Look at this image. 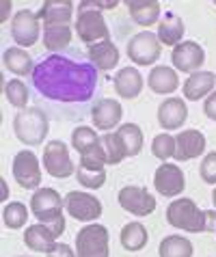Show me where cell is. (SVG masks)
Instances as JSON below:
<instances>
[{
	"label": "cell",
	"mask_w": 216,
	"mask_h": 257,
	"mask_svg": "<svg viewBox=\"0 0 216 257\" xmlns=\"http://www.w3.org/2000/svg\"><path fill=\"white\" fill-rule=\"evenodd\" d=\"M119 240H121V246H124L126 251L136 253L147 244L149 233L141 223H128V225H124V229H121Z\"/></svg>",
	"instance_id": "cell-29"
},
{
	"label": "cell",
	"mask_w": 216,
	"mask_h": 257,
	"mask_svg": "<svg viewBox=\"0 0 216 257\" xmlns=\"http://www.w3.org/2000/svg\"><path fill=\"white\" fill-rule=\"evenodd\" d=\"M5 97L13 108L24 110L26 102L31 99V93H28L26 82H22L20 78H11V80H7V84H5Z\"/></svg>",
	"instance_id": "cell-32"
},
{
	"label": "cell",
	"mask_w": 216,
	"mask_h": 257,
	"mask_svg": "<svg viewBox=\"0 0 216 257\" xmlns=\"http://www.w3.org/2000/svg\"><path fill=\"white\" fill-rule=\"evenodd\" d=\"M113 84H115V91H117L119 97L124 99H134L141 95L143 91V76L136 67H121L117 74L113 78Z\"/></svg>",
	"instance_id": "cell-21"
},
{
	"label": "cell",
	"mask_w": 216,
	"mask_h": 257,
	"mask_svg": "<svg viewBox=\"0 0 216 257\" xmlns=\"http://www.w3.org/2000/svg\"><path fill=\"white\" fill-rule=\"evenodd\" d=\"M184 33H186L184 20L179 18L175 11H167L164 18H160V22H158V33L156 35H158V41H160V44L175 48L177 44H182Z\"/></svg>",
	"instance_id": "cell-22"
},
{
	"label": "cell",
	"mask_w": 216,
	"mask_h": 257,
	"mask_svg": "<svg viewBox=\"0 0 216 257\" xmlns=\"http://www.w3.org/2000/svg\"><path fill=\"white\" fill-rule=\"evenodd\" d=\"M121 117H124V108L117 99H111V97H102L93 104V110H91V119H93V125L102 132H111L115 125H119Z\"/></svg>",
	"instance_id": "cell-16"
},
{
	"label": "cell",
	"mask_w": 216,
	"mask_h": 257,
	"mask_svg": "<svg viewBox=\"0 0 216 257\" xmlns=\"http://www.w3.org/2000/svg\"><path fill=\"white\" fill-rule=\"evenodd\" d=\"M119 3L117 0H93V7H95L97 11H104V9H115Z\"/></svg>",
	"instance_id": "cell-40"
},
{
	"label": "cell",
	"mask_w": 216,
	"mask_h": 257,
	"mask_svg": "<svg viewBox=\"0 0 216 257\" xmlns=\"http://www.w3.org/2000/svg\"><path fill=\"white\" fill-rule=\"evenodd\" d=\"M128 13L139 26L149 28L160 22V3L158 0H128Z\"/></svg>",
	"instance_id": "cell-25"
},
{
	"label": "cell",
	"mask_w": 216,
	"mask_h": 257,
	"mask_svg": "<svg viewBox=\"0 0 216 257\" xmlns=\"http://www.w3.org/2000/svg\"><path fill=\"white\" fill-rule=\"evenodd\" d=\"M214 84H216V74L214 71H194L186 78L184 87H182V93L188 102H199V99L207 97L214 91Z\"/></svg>",
	"instance_id": "cell-20"
},
{
	"label": "cell",
	"mask_w": 216,
	"mask_h": 257,
	"mask_svg": "<svg viewBox=\"0 0 216 257\" xmlns=\"http://www.w3.org/2000/svg\"><path fill=\"white\" fill-rule=\"evenodd\" d=\"M63 203H65V212L71 218L80 220V223H91V220H97L102 216V201L91 192L71 190L65 195Z\"/></svg>",
	"instance_id": "cell-9"
},
{
	"label": "cell",
	"mask_w": 216,
	"mask_h": 257,
	"mask_svg": "<svg viewBox=\"0 0 216 257\" xmlns=\"http://www.w3.org/2000/svg\"><path fill=\"white\" fill-rule=\"evenodd\" d=\"M3 63L5 67L16 76H26V74H33L35 69V63H33V56L26 52L24 48H7L3 52Z\"/></svg>",
	"instance_id": "cell-27"
},
{
	"label": "cell",
	"mask_w": 216,
	"mask_h": 257,
	"mask_svg": "<svg viewBox=\"0 0 216 257\" xmlns=\"http://www.w3.org/2000/svg\"><path fill=\"white\" fill-rule=\"evenodd\" d=\"M106 152L99 139L97 145H93L91 149H86L84 154H80V162L76 167V180L89 190H97L104 186L106 182Z\"/></svg>",
	"instance_id": "cell-5"
},
{
	"label": "cell",
	"mask_w": 216,
	"mask_h": 257,
	"mask_svg": "<svg viewBox=\"0 0 216 257\" xmlns=\"http://www.w3.org/2000/svg\"><path fill=\"white\" fill-rule=\"evenodd\" d=\"M167 223L175 229L201 233L207 229V214L205 210H199V205L192 199L179 197L167 208Z\"/></svg>",
	"instance_id": "cell-4"
},
{
	"label": "cell",
	"mask_w": 216,
	"mask_h": 257,
	"mask_svg": "<svg viewBox=\"0 0 216 257\" xmlns=\"http://www.w3.org/2000/svg\"><path fill=\"white\" fill-rule=\"evenodd\" d=\"M117 201L134 216H149L156 210V197L143 186H124L117 195Z\"/></svg>",
	"instance_id": "cell-14"
},
{
	"label": "cell",
	"mask_w": 216,
	"mask_h": 257,
	"mask_svg": "<svg viewBox=\"0 0 216 257\" xmlns=\"http://www.w3.org/2000/svg\"><path fill=\"white\" fill-rule=\"evenodd\" d=\"M188 119V106L182 97H167L158 106V123L164 130H177Z\"/></svg>",
	"instance_id": "cell-18"
},
{
	"label": "cell",
	"mask_w": 216,
	"mask_h": 257,
	"mask_svg": "<svg viewBox=\"0 0 216 257\" xmlns=\"http://www.w3.org/2000/svg\"><path fill=\"white\" fill-rule=\"evenodd\" d=\"M13 132H16L20 143H26V145H31V147L43 145V141H46L48 132H50L48 115L39 106L18 110V115L13 117Z\"/></svg>",
	"instance_id": "cell-2"
},
{
	"label": "cell",
	"mask_w": 216,
	"mask_h": 257,
	"mask_svg": "<svg viewBox=\"0 0 216 257\" xmlns=\"http://www.w3.org/2000/svg\"><path fill=\"white\" fill-rule=\"evenodd\" d=\"M192 242L179 233H173L162 238L160 246H158V255L160 257H192Z\"/></svg>",
	"instance_id": "cell-30"
},
{
	"label": "cell",
	"mask_w": 216,
	"mask_h": 257,
	"mask_svg": "<svg viewBox=\"0 0 216 257\" xmlns=\"http://www.w3.org/2000/svg\"><path fill=\"white\" fill-rule=\"evenodd\" d=\"M203 112H205L207 119L216 121V91H212V93L205 97V102H203Z\"/></svg>",
	"instance_id": "cell-38"
},
{
	"label": "cell",
	"mask_w": 216,
	"mask_h": 257,
	"mask_svg": "<svg viewBox=\"0 0 216 257\" xmlns=\"http://www.w3.org/2000/svg\"><path fill=\"white\" fill-rule=\"evenodd\" d=\"M147 87L158 95H169V93H173V91H177L179 78H177V74H175V69L173 67L158 65V67H154L149 71Z\"/></svg>",
	"instance_id": "cell-26"
},
{
	"label": "cell",
	"mask_w": 216,
	"mask_h": 257,
	"mask_svg": "<svg viewBox=\"0 0 216 257\" xmlns=\"http://www.w3.org/2000/svg\"><path fill=\"white\" fill-rule=\"evenodd\" d=\"M214 5H216V3H214Z\"/></svg>",
	"instance_id": "cell-44"
},
{
	"label": "cell",
	"mask_w": 216,
	"mask_h": 257,
	"mask_svg": "<svg viewBox=\"0 0 216 257\" xmlns=\"http://www.w3.org/2000/svg\"><path fill=\"white\" fill-rule=\"evenodd\" d=\"M86 56H89L91 65L97 71H111L113 67H117L119 63V48L108 41H99V44H93L86 50Z\"/></svg>",
	"instance_id": "cell-24"
},
{
	"label": "cell",
	"mask_w": 216,
	"mask_h": 257,
	"mask_svg": "<svg viewBox=\"0 0 216 257\" xmlns=\"http://www.w3.org/2000/svg\"><path fill=\"white\" fill-rule=\"evenodd\" d=\"M102 145H104V152H106V160H108V164H119L121 160H126V158H128L126 145L121 143V139H119V134H117V132H104Z\"/></svg>",
	"instance_id": "cell-33"
},
{
	"label": "cell",
	"mask_w": 216,
	"mask_h": 257,
	"mask_svg": "<svg viewBox=\"0 0 216 257\" xmlns=\"http://www.w3.org/2000/svg\"><path fill=\"white\" fill-rule=\"evenodd\" d=\"M22 257H26V255H22Z\"/></svg>",
	"instance_id": "cell-43"
},
{
	"label": "cell",
	"mask_w": 216,
	"mask_h": 257,
	"mask_svg": "<svg viewBox=\"0 0 216 257\" xmlns=\"http://www.w3.org/2000/svg\"><path fill=\"white\" fill-rule=\"evenodd\" d=\"M0 199H3V201H7V184L3 182V195H0Z\"/></svg>",
	"instance_id": "cell-41"
},
{
	"label": "cell",
	"mask_w": 216,
	"mask_h": 257,
	"mask_svg": "<svg viewBox=\"0 0 216 257\" xmlns=\"http://www.w3.org/2000/svg\"><path fill=\"white\" fill-rule=\"evenodd\" d=\"M43 169L48 175L56 177V180H67L76 173L74 160L69 156V149L63 141H50L43 147Z\"/></svg>",
	"instance_id": "cell-8"
},
{
	"label": "cell",
	"mask_w": 216,
	"mask_h": 257,
	"mask_svg": "<svg viewBox=\"0 0 216 257\" xmlns=\"http://www.w3.org/2000/svg\"><path fill=\"white\" fill-rule=\"evenodd\" d=\"M11 173L16 182L26 190H39L41 186V164L39 158L28 149H22L16 154L11 164Z\"/></svg>",
	"instance_id": "cell-10"
},
{
	"label": "cell",
	"mask_w": 216,
	"mask_h": 257,
	"mask_svg": "<svg viewBox=\"0 0 216 257\" xmlns=\"http://www.w3.org/2000/svg\"><path fill=\"white\" fill-rule=\"evenodd\" d=\"M48 257H76V251L67 244H63V242H59V244L54 246L52 253H48Z\"/></svg>",
	"instance_id": "cell-39"
},
{
	"label": "cell",
	"mask_w": 216,
	"mask_h": 257,
	"mask_svg": "<svg viewBox=\"0 0 216 257\" xmlns=\"http://www.w3.org/2000/svg\"><path fill=\"white\" fill-rule=\"evenodd\" d=\"M31 84L56 117H82L97 95V69L78 50L48 54L35 63Z\"/></svg>",
	"instance_id": "cell-1"
},
{
	"label": "cell",
	"mask_w": 216,
	"mask_h": 257,
	"mask_svg": "<svg viewBox=\"0 0 216 257\" xmlns=\"http://www.w3.org/2000/svg\"><path fill=\"white\" fill-rule=\"evenodd\" d=\"M3 220L9 229H22L28 220V208L20 201H11L3 208Z\"/></svg>",
	"instance_id": "cell-34"
},
{
	"label": "cell",
	"mask_w": 216,
	"mask_h": 257,
	"mask_svg": "<svg viewBox=\"0 0 216 257\" xmlns=\"http://www.w3.org/2000/svg\"><path fill=\"white\" fill-rule=\"evenodd\" d=\"M119 134L121 143L126 145V152L128 156H139L141 149H143V130L136 123H124L119 125L117 130H115Z\"/></svg>",
	"instance_id": "cell-31"
},
{
	"label": "cell",
	"mask_w": 216,
	"mask_h": 257,
	"mask_svg": "<svg viewBox=\"0 0 216 257\" xmlns=\"http://www.w3.org/2000/svg\"><path fill=\"white\" fill-rule=\"evenodd\" d=\"M71 26H43V48L50 54H61L71 44Z\"/></svg>",
	"instance_id": "cell-28"
},
{
	"label": "cell",
	"mask_w": 216,
	"mask_h": 257,
	"mask_svg": "<svg viewBox=\"0 0 216 257\" xmlns=\"http://www.w3.org/2000/svg\"><path fill=\"white\" fill-rule=\"evenodd\" d=\"M154 188L162 197H177L186 188V175L175 162H162L154 173Z\"/></svg>",
	"instance_id": "cell-13"
},
{
	"label": "cell",
	"mask_w": 216,
	"mask_h": 257,
	"mask_svg": "<svg viewBox=\"0 0 216 257\" xmlns=\"http://www.w3.org/2000/svg\"><path fill=\"white\" fill-rule=\"evenodd\" d=\"M203 152H205L203 132L188 127V130H182L175 137V156H173V160H179V162L194 160V158H199Z\"/></svg>",
	"instance_id": "cell-17"
},
{
	"label": "cell",
	"mask_w": 216,
	"mask_h": 257,
	"mask_svg": "<svg viewBox=\"0 0 216 257\" xmlns=\"http://www.w3.org/2000/svg\"><path fill=\"white\" fill-rule=\"evenodd\" d=\"M74 28L78 33V39L89 46L111 39V31H108L106 20L102 16V11H97L93 7V0L78 3V18H76Z\"/></svg>",
	"instance_id": "cell-3"
},
{
	"label": "cell",
	"mask_w": 216,
	"mask_h": 257,
	"mask_svg": "<svg viewBox=\"0 0 216 257\" xmlns=\"http://www.w3.org/2000/svg\"><path fill=\"white\" fill-rule=\"evenodd\" d=\"M63 210L65 203L54 188H39L31 197V212L43 225H56L59 220H63Z\"/></svg>",
	"instance_id": "cell-7"
},
{
	"label": "cell",
	"mask_w": 216,
	"mask_h": 257,
	"mask_svg": "<svg viewBox=\"0 0 216 257\" xmlns=\"http://www.w3.org/2000/svg\"><path fill=\"white\" fill-rule=\"evenodd\" d=\"M160 50L162 44L158 41V35L156 33H149V31H143V33H136L132 39L128 41V56L134 65H151L160 59Z\"/></svg>",
	"instance_id": "cell-12"
},
{
	"label": "cell",
	"mask_w": 216,
	"mask_h": 257,
	"mask_svg": "<svg viewBox=\"0 0 216 257\" xmlns=\"http://www.w3.org/2000/svg\"><path fill=\"white\" fill-rule=\"evenodd\" d=\"M212 203H214V208H216V188H214V192H212Z\"/></svg>",
	"instance_id": "cell-42"
},
{
	"label": "cell",
	"mask_w": 216,
	"mask_h": 257,
	"mask_svg": "<svg viewBox=\"0 0 216 257\" xmlns=\"http://www.w3.org/2000/svg\"><path fill=\"white\" fill-rule=\"evenodd\" d=\"M199 175L205 184H214L216 186V152H210L199 164Z\"/></svg>",
	"instance_id": "cell-37"
},
{
	"label": "cell",
	"mask_w": 216,
	"mask_h": 257,
	"mask_svg": "<svg viewBox=\"0 0 216 257\" xmlns=\"http://www.w3.org/2000/svg\"><path fill=\"white\" fill-rule=\"evenodd\" d=\"M56 240L59 238H56L52 233V229L43 223H35L31 227H26V231H24V244L37 253H46V255L52 253L54 246L59 244Z\"/></svg>",
	"instance_id": "cell-23"
},
{
	"label": "cell",
	"mask_w": 216,
	"mask_h": 257,
	"mask_svg": "<svg viewBox=\"0 0 216 257\" xmlns=\"http://www.w3.org/2000/svg\"><path fill=\"white\" fill-rule=\"evenodd\" d=\"M74 5L71 0H48L37 11L43 26H69L74 18Z\"/></svg>",
	"instance_id": "cell-19"
},
{
	"label": "cell",
	"mask_w": 216,
	"mask_h": 257,
	"mask_svg": "<svg viewBox=\"0 0 216 257\" xmlns=\"http://www.w3.org/2000/svg\"><path fill=\"white\" fill-rule=\"evenodd\" d=\"M41 35V20L35 11L22 9L11 20V37L20 48H31L39 41Z\"/></svg>",
	"instance_id": "cell-11"
},
{
	"label": "cell",
	"mask_w": 216,
	"mask_h": 257,
	"mask_svg": "<svg viewBox=\"0 0 216 257\" xmlns=\"http://www.w3.org/2000/svg\"><path fill=\"white\" fill-rule=\"evenodd\" d=\"M171 61L173 67L182 74H194V71H201V65L205 63V50L197 41H182L173 48Z\"/></svg>",
	"instance_id": "cell-15"
},
{
	"label": "cell",
	"mask_w": 216,
	"mask_h": 257,
	"mask_svg": "<svg viewBox=\"0 0 216 257\" xmlns=\"http://www.w3.org/2000/svg\"><path fill=\"white\" fill-rule=\"evenodd\" d=\"M108 229L99 223H89L76 233V257H108Z\"/></svg>",
	"instance_id": "cell-6"
},
{
	"label": "cell",
	"mask_w": 216,
	"mask_h": 257,
	"mask_svg": "<svg viewBox=\"0 0 216 257\" xmlns=\"http://www.w3.org/2000/svg\"><path fill=\"white\" fill-rule=\"evenodd\" d=\"M151 154L156 156L158 160H169L175 156V137L162 132V134H156L154 141H151Z\"/></svg>",
	"instance_id": "cell-36"
},
{
	"label": "cell",
	"mask_w": 216,
	"mask_h": 257,
	"mask_svg": "<svg viewBox=\"0 0 216 257\" xmlns=\"http://www.w3.org/2000/svg\"><path fill=\"white\" fill-rule=\"evenodd\" d=\"M97 143H99V137L89 125H76L74 132H71V145H74L78 154H84L86 149H91L93 145H97Z\"/></svg>",
	"instance_id": "cell-35"
}]
</instances>
